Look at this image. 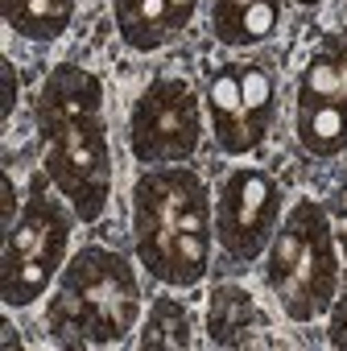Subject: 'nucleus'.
Segmentation results:
<instances>
[{
  "label": "nucleus",
  "instance_id": "obj_1",
  "mask_svg": "<svg viewBox=\"0 0 347 351\" xmlns=\"http://www.w3.org/2000/svg\"><path fill=\"white\" fill-rule=\"evenodd\" d=\"M46 173L79 219H99L112 191V153L104 124V87L83 66H54L38 95Z\"/></svg>",
  "mask_w": 347,
  "mask_h": 351
},
{
  "label": "nucleus",
  "instance_id": "obj_2",
  "mask_svg": "<svg viewBox=\"0 0 347 351\" xmlns=\"http://www.w3.org/2000/svg\"><path fill=\"white\" fill-rule=\"evenodd\" d=\"M132 240L141 265L165 285L207 277L215 207L195 169H149L132 191Z\"/></svg>",
  "mask_w": 347,
  "mask_h": 351
},
{
  "label": "nucleus",
  "instance_id": "obj_3",
  "mask_svg": "<svg viewBox=\"0 0 347 351\" xmlns=\"http://www.w3.org/2000/svg\"><path fill=\"white\" fill-rule=\"evenodd\" d=\"M141 314V289L120 252L83 248L58 277L50 302V339L58 347L120 343Z\"/></svg>",
  "mask_w": 347,
  "mask_h": 351
},
{
  "label": "nucleus",
  "instance_id": "obj_4",
  "mask_svg": "<svg viewBox=\"0 0 347 351\" xmlns=\"http://www.w3.org/2000/svg\"><path fill=\"white\" fill-rule=\"evenodd\" d=\"M265 281L294 322H314L335 306L339 261H335V228L314 199H302L285 223L269 240Z\"/></svg>",
  "mask_w": 347,
  "mask_h": 351
},
{
  "label": "nucleus",
  "instance_id": "obj_5",
  "mask_svg": "<svg viewBox=\"0 0 347 351\" xmlns=\"http://www.w3.org/2000/svg\"><path fill=\"white\" fill-rule=\"evenodd\" d=\"M50 173H38L29 186V207L25 215L5 232V269H0V285H5V306L21 310L46 293L54 281L67 236H71V215L62 203L50 195Z\"/></svg>",
  "mask_w": 347,
  "mask_h": 351
},
{
  "label": "nucleus",
  "instance_id": "obj_6",
  "mask_svg": "<svg viewBox=\"0 0 347 351\" xmlns=\"http://www.w3.org/2000/svg\"><path fill=\"white\" fill-rule=\"evenodd\" d=\"M207 108H211V128L215 145L232 157L252 153L273 124L277 112V75L269 58H248V62H228L207 79Z\"/></svg>",
  "mask_w": 347,
  "mask_h": 351
},
{
  "label": "nucleus",
  "instance_id": "obj_7",
  "mask_svg": "<svg viewBox=\"0 0 347 351\" xmlns=\"http://www.w3.org/2000/svg\"><path fill=\"white\" fill-rule=\"evenodd\" d=\"M203 136V112L187 79H153L132 104L128 145L145 165H178L195 157Z\"/></svg>",
  "mask_w": 347,
  "mask_h": 351
},
{
  "label": "nucleus",
  "instance_id": "obj_8",
  "mask_svg": "<svg viewBox=\"0 0 347 351\" xmlns=\"http://www.w3.org/2000/svg\"><path fill=\"white\" fill-rule=\"evenodd\" d=\"M298 141L314 157L347 149V34L322 38L298 79Z\"/></svg>",
  "mask_w": 347,
  "mask_h": 351
},
{
  "label": "nucleus",
  "instance_id": "obj_9",
  "mask_svg": "<svg viewBox=\"0 0 347 351\" xmlns=\"http://www.w3.org/2000/svg\"><path fill=\"white\" fill-rule=\"evenodd\" d=\"M281 219V191L265 169H232L215 203V240L236 261H256Z\"/></svg>",
  "mask_w": 347,
  "mask_h": 351
},
{
  "label": "nucleus",
  "instance_id": "obj_10",
  "mask_svg": "<svg viewBox=\"0 0 347 351\" xmlns=\"http://www.w3.org/2000/svg\"><path fill=\"white\" fill-rule=\"evenodd\" d=\"M281 21V0H215L211 29L224 46H261Z\"/></svg>",
  "mask_w": 347,
  "mask_h": 351
},
{
  "label": "nucleus",
  "instance_id": "obj_11",
  "mask_svg": "<svg viewBox=\"0 0 347 351\" xmlns=\"http://www.w3.org/2000/svg\"><path fill=\"white\" fill-rule=\"evenodd\" d=\"M256 326V306L240 285H219L211 293V310H207V330L215 347H240L252 339Z\"/></svg>",
  "mask_w": 347,
  "mask_h": 351
},
{
  "label": "nucleus",
  "instance_id": "obj_12",
  "mask_svg": "<svg viewBox=\"0 0 347 351\" xmlns=\"http://www.w3.org/2000/svg\"><path fill=\"white\" fill-rule=\"evenodd\" d=\"M116 29L132 50H153L174 34L165 0H120L116 5Z\"/></svg>",
  "mask_w": 347,
  "mask_h": 351
},
{
  "label": "nucleus",
  "instance_id": "obj_13",
  "mask_svg": "<svg viewBox=\"0 0 347 351\" xmlns=\"http://www.w3.org/2000/svg\"><path fill=\"white\" fill-rule=\"evenodd\" d=\"M75 0H5V21L34 42H50L71 25Z\"/></svg>",
  "mask_w": 347,
  "mask_h": 351
},
{
  "label": "nucleus",
  "instance_id": "obj_14",
  "mask_svg": "<svg viewBox=\"0 0 347 351\" xmlns=\"http://www.w3.org/2000/svg\"><path fill=\"white\" fill-rule=\"evenodd\" d=\"M141 347H191V314L182 302L157 298L141 335Z\"/></svg>",
  "mask_w": 347,
  "mask_h": 351
},
{
  "label": "nucleus",
  "instance_id": "obj_15",
  "mask_svg": "<svg viewBox=\"0 0 347 351\" xmlns=\"http://www.w3.org/2000/svg\"><path fill=\"white\" fill-rule=\"evenodd\" d=\"M331 347H347V293L331 306Z\"/></svg>",
  "mask_w": 347,
  "mask_h": 351
},
{
  "label": "nucleus",
  "instance_id": "obj_16",
  "mask_svg": "<svg viewBox=\"0 0 347 351\" xmlns=\"http://www.w3.org/2000/svg\"><path fill=\"white\" fill-rule=\"evenodd\" d=\"M0 191H5V207H0V223H5V232L17 223V186H13V178L5 173L0 178Z\"/></svg>",
  "mask_w": 347,
  "mask_h": 351
},
{
  "label": "nucleus",
  "instance_id": "obj_17",
  "mask_svg": "<svg viewBox=\"0 0 347 351\" xmlns=\"http://www.w3.org/2000/svg\"><path fill=\"white\" fill-rule=\"evenodd\" d=\"M195 5H199V0H165L169 21H174V34H178L182 25H191V17H195Z\"/></svg>",
  "mask_w": 347,
  "mask_h": 351
},
{
  "label": "nucleus",
  "instance_id": "obj_18",
  "mask_svg": "<svg viewBox=\"0 0 347 351\" xmlns=\"http://www.w3.org/2000/svg\"><path fill=\"white\" fill-rule=\"evenodd\" d=\"M0 71H5V104H0V112H5V120L13 116V108H17V71H13V62L5 58L0 62Z\"/></svg>",
  "mask_w": 347,
  "mask_h": 351
},
{
  "label": "nucleus",
  "instance_id": "obj_19",
  "mask_svg": "<svg viewBox=\"0 0 347 351\" xmlns=\"http://www.w3.org/2000/svg\"><path fill=\"white\" fill-rule=\"evenodd\" d=\"M335 211L347 215V186H339V195H335Z\"/></svg>",
  "mask_w": 347,
  "mask_h": 351
},
{
  "label": "nucleus",
  "instance_id": "obj_20",
  "mask_svg": "<svg viewBox=\"0 0 347 351\" xmlns=\"http://www.w3.org/2000/svg\"><path fill=\"white\" fill-rule=\"evenodd\" d=\"M335 236H339V244L347 248V215H339V228H335Z\"/></svg>",
  "mask_w": 347,
  "mask_h": 351
},
{
  "label": "nucleus",
  "instance_id": "obj_21",
  "mask_svg": "<svg viewBox=\"0 0 347 351\" xmlns=\"http://www.w3.org/2000/svg\"><path fill=\"white\" fill-rule=\"evenodd\" d=\"M5 343L17 347V326H13V322H5Z\"/></svg>",
  "mask_w": 347,
  "mask_h": 351
},
{
  "label": "nucleus",
  "instance_id": "obj_22",
  "mask_svg": "<svg viewBox=\"0 0 347 351\" xmlns=\"http://www.w3.org/2000/svg\"><path fill=\"white\" fill-rule=\"evenodd\" d=\"M298 5H322V0H298Z\"/></svg>",
  "mask_w": 347,
  "mask_h": 351
},
{
  "label": "nucleus",
  "instance_id": "obj_23",
  "mask_svg": "<svg viewBox=\"0 0 347 351\" xmlns=\"http://www.w3.org/2000/svg\"><path fill=\"white\" fill-rule=\"evenodd\" d=\"M116 5H120V0H116Z\"/></svg>",
  "mask_w": 347,
  "mask_h": 351
}]
</instances>
